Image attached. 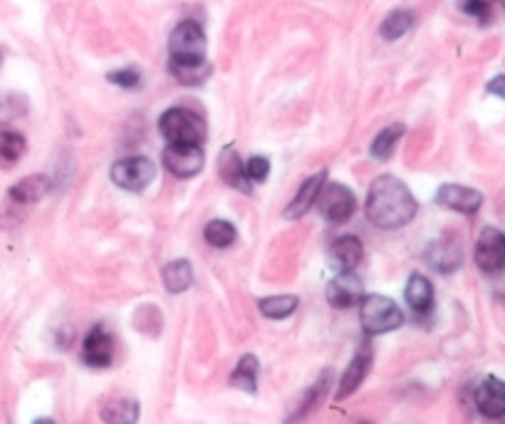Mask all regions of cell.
I'll list each match as a JSON object with an SVG mask.
<instances>
[{
    "label": "cell",
    "instance_id": "obj_1",
    "mask_svg": "<svg viewBox=\"0 0 505 424\" xmlns=\"http://www.w3.org/2000/svg\"><path fill=\"white\" fill-rule=\"evenodd\" d=\"M416 199L396 176H379L367 194V217L379 228H402L416 217Z\"/></svg>",
    "mask_w": 505,
    "mask_h": 424
},
{
    "label": "cell",
    "instance_id": "obj_2",
    "mask_svg": "<svg viewBox=\"0 0 505 424\" xmlns=\"http://www.w3.org/2000/svg\"><path fill=\"white\" fill-rule=\"evenodd\" d=\"M360 321L367 335H384V333L402 328L404 313L386 295H364L360 303Z\"/></svg>",
    "mask_w": 505,
    "mask_h": 424
},
{
    "label": "cell",
    "instance_id": "obj_3",
    "mask_svg": "<svg viewBox=\"0 0 505 424\" xmlns=\"http://www.w3.org/2000/svg\"><path fill=\"white\" fill-rule=\"evenodd\" d=\"M159 130L169 144H201L205 139L204 120L191 110H166L159 120Z\"/></svg>",
    "mask_w": 505,
    "mask_h": 424
},
{
    "label": "cell",
    "instance_id": "obj_4",
    "mask_svg": "<svg viewBox=\"0 0 505 424\" xmlns=\"http://www.w3.org/2000/svg\"><path fill=\"white\" fill-rule=\"evenodd\" d=\"M110 176L120 189L144 191L149 184L154 182L156 166L146 156H127V159H120L117 164H111Z\"/></svg>",
    "mask_w": 505,
    "mask_h": 424
},
{
    "label": "cell",
    "instance_id": "obj_5",
    "mask_svg": "<svg viewBox=\"0 0 505 424\" xmlns=\"http://www.w3.org/2000/svg\"><path fill=\"white\" fill-rule=\"evenodd\" d=\"M317 211L330 221V224H344L354 217L357 211V199L344 184L330 182L322 186L320 196H317Z\"/></svg>",
    "mask_w": 505,
    "mask_h": 424
},
{
    "label": "cell",
    "instance_id": "obj_6",
    "mask_svg": "<svg viewBox=\"0 0 505 424\" xmlns=\"http://www.w3.org/2000/svg\"><path fill=\"white\" fill-rule=\"evenodd\" d=\"M172 60H204L205 58V33L194 20H184L174 27L169 40Z\"/></svg>",
    "mask_w": 505,
    "mask_h": 424
},
{
    "label": "cell",
    "instance_id": "obj_7",
    "mask_svg": "<svg viewBox=\"0 0 505 424\" xmlns=\"http://www.w3.org/2000/svg\"><path fill=\"white\" fill-rule=\"evenodd\" d=\"M476 266L483 273H498L505 269V234L498 228H483L473 251Z\"/></svg>",
    "mask_w": 505,
    "mask_h": 424
},
{
    "label": "cell",
    "instance_id": "obj_8",
    "mask_svg": "<svg viewBox=\"0 0 505 424\" xmlns=\"http://www.w3.org/2000/svg\"><path fill=\"white\" fill-rule=\"evenodd\" d=\"M204 162L205 156L201 144H169L163 149V164L179 179L196 176L204 169Z\"/></svg>",
    "mask_w": 505,
    "mask_h": 424
},
{
    "label": "cell",
    "instance_id": "obj_9",
    "mask_svg": "<svg viewBox=\"0 0 505 424\" xmlns=\"http://www.w3.org/2000/svg\"><path fill=\"white\" fill-rule=\"evenodd\" d=\"M364 298L362 281L352 270H342L340 276H334L327 286V303L337 311H347L352 305H360Z\"/></svg>",
    "mask_w": 505,
    "mask_h": 424
},
{
    "label": "cell",
    "instance_id": "obj_10",
    "mask_svg": "<svg viewBox=\"0 0 505 424\" xmlns=\"http://www.w3.org/2000/svg\"><path fill=\"white\" fill-rule=\"evenodd\" d=\"M437 204L444 208H451L456 214L471 217L483 207V194L476 189H468V186H461V184H444L437 191Z\"/></svg>",
    "mask_w": 505,
    "mask_h": 424
},
{
    "label": "cell",
    "instance_id": "obj_11",
    "mask_svg": "<svg viewBox=\"0 0 505 424\" xmlns=\"http://www.w3.org/2000/svg\"><path fill=\"white\" fill-rule=\"evenodd\" d=\"M111 357H114V340L104 325H95L82 343V360L89 367H110Z\"/></svg>",
    "mask_w": 505,
    "mask_h": 424
},
{
    "label": "cell",
    "instance_id": "obj_12",
    "mask_svg": "<svg viewBox=\"0 0 505 424\" xmlns=\"http://www.w3.org/2000/svg\"><path fill=\"white\" fill-rule=\"evenodd\" d=\"M476 408L489 419H505V382L486 377L476 390Z\"/></svg>",
    "mask_w": 505,
    "mask_h": 424
},
{
    "label": "cell",
    "instance_id": "obj_13",
    "mask_svg": "<svg viewBox=\"0 0 505 424\" xmlns=\"http://www.w3.org/2000/svg\"><path fill=\"white\" fill-rule=\"evenodd\" d=\"M218 174H221V179L231 189L240 191V194H250L253 186H250L248 176H246V164L240 162L238 152L228 144V147L221 149V154H218Z\"/></svg>",
    "mask_w": 505,
    "mask_h": 424
},
{
    "label": "cell",
    "instance_id": "obj_14",
    "mask_svg": "<svg viewBox=\"0 0 505 424\" xmlns=\"http://www.w3.org/2000/svg\"><path fill=\"white\" fill-rule=\"evenodd\" d=\"M325 182H327L325 172H317L312 174L310 179H305L300 191L295 194V199H292L290 204H288V208H285V218L298 221V218L305 217L310 208H312V204H317V196H320V191H322Z\"/></svg>",
    "mask_w": 505,
    "mask_h": 424
},
{
    "label": "cell",
    "instance_id": "obj_15",
    "mask_svg": "<svg viewBox=\"0 0 505 424\" xmlns=\"http://www.w3.org/2000/svg\"><path fill=\"white\" fill-rule=\"evenodd\" d=\"M50 191V179L43 174H33L26 176L8 191V201L16 207H33L40 199H45V194Z\"/></svg>",
    "mask_w": 505,
    "mask_h": 424
},
{
    "label": "cell",
    "instance_id": "obj_16",
    "mask_svg": "<svg viewBox=\"0 0 505 424\" xmlns=\"http://www.w3.org/2000/svg\"><path fill=\"white\" fill-rule=\"evenodd\" d=\"M426 260L431 269H437L438 273H454L461 266L463 253L461 246L454 241H437L428 246Z\"/></svg>",
    "mask_w": 505,
    "mask_h": 424
},
{
    "label": "cell",
    "instance_id": "obj_17",
    "mask_svg": "<svg viewBox=\"0 0 505 424\" xmlns=\"http://www.w3.org/2000/svg\"><path fill=\"white\" fill-rule=\"evenodd\" d=\"M372 365V353L369 350H360L357 355L352 357L350 367L344 370L342 380H340V390H337V399H347L352 392L360 390V385L364 382Z\"/></svg>",
    "mask_w": 505,
    "mask_h": 424
},
{
    "label": "cell",
    "instance_id": "obj_18",
    "mask_svg": "<svg viewBox=\"0 0 505 424\" xmlns=\"http://www.w3.org/2000/svg\"><path fill=\"white\" fill-rule=\"evenodd\" d=\"M406 303L414 313H419V315H426L431 308H434V286H431V281L426 276H421V273H414L409 278V283H406Z\"/></svg>",
    "mask_w": 505,
    "mask_h": 424
},
{
    "label": "cell",
    "instance_id": "obj_19",
    "mask_svg": "<svg viewBox=\"0 0 505 424\" xmlns=\"http://www.w3.org/2000/svg\"><path fill=\"white\" fill-rule=\"evenodd\" d=\"M169 68H172L174 78L186 87L204 85L205 80L211 78V72H214L211 62L205 60V58L204 60H172Z\"/></svg>",
    "mask_w": 505,
    "mask_h": 424
},
{
    "label": "cell",
    "instance_id": "obj_20",
    "mask_svg": "<svg viewBox=\"0 0 505 424\" xmlns=\"http://www.w3.org/2000/svg\"><path fill=\"white\" fill-rule=\"evenodd\" d=\"M104 424H137L139 422V402L132 398H117L104 402L100 409Z\"/></svg>",
    "mask_w": 505,
    "mask_h": 424
},
{
    "label": "cell",
    "instance_id": "obj_21",
    "mask_svg": "<svg viewBox=\"0 0 505 424\" xmlns=\"http://www.w3.org/2000/svg\"><path fill=\"white\" fill-rule=\"evenodd\" d=\"M364 259V246L357 236H340L332 243V260L340 270H352Z\"/></svg>",
    "mask_w": 505,
    "mask_h": 424
},
{
    "label": "cell",
    "instance_id": "obj_22",
    "mask_svg": "<svg viewBox=\"0 0 505 424\" xmlns=\"http://www.w3.org/2000/svg\"><path fill=\"white\" fill-rule=\"evenodd\" d=\"M26 154V137L8 124H0V166L8 169Z\"/></svg>",
    "mask_w": 505,
    "mask_h": 424
},
{
    "label": "cell",
    "instance_id": "obj_23",
    "mask_svg": "<svg viewBox=\"0 0 505 424\" xmlns=\"http://www.w3.org/2000/svg\"><path fill=\"white\" fill-rule=\"evenodd\" d=\"M191 283H194V269L186 259L172 260L163 269V286L169 293H184V291H189Z\"/></svg>",
    "mask_w": 505,
    "mask_h": 424
},
{
    "label": "cell",
    "instance_id": "obj_24",
    "mask_svg": "<svg viewBox=\"0 0 505 424\" xmlns=\"http://www.w3.org/2000/svg\"><path fill=\"white\" fill-rule=\"evenodd\" d=\"M258 375H260V365H258L256 355H243L240 363L236 365V370L231 373V387L256 395L258 392Z\"/></svg>",
    "mask_w": 505,
    "mask_h": 424
},
{
    "label": "cell",
    "instance_id": "obj_25",
    "mask_svg": "<svg viewBox=\"0 0 505 424\" xmlns=\"http://www.w3.org/2000/svg\"><path fill=\"white\" fill-rule=\"evenodd\" d=\"M298 303H300L298 295H270V298H260L258 308L270 321H285L288 315L298 311Z\"/></svg>",
    "mask_w": 505,
    "mask_h": 424
},
{
    "label": "cell",
    "instance_id": "obj_26",
    "mask_svg": "<svg viewBox=\"0 0 505 424\" xmlns=\"http://www.w3.org/2000/svg\"><path fill=\"white\" fill-rule=\"evenodd\" d=\"M402 134H404V124H392V127H384V130L379 132L377 137L372 139V147H369L372 156H374V159H379V162H386L389 156L395 154L396 142L402 139Z\"/></svg>",
    "mask_w": 505,
    "mask_h": 424
},
{
    "label": "cell",
    "instance_id": "obj_27",
    "mask_svg": "<svg viewBox=\"0 0 505 424\" xmlns=\"http://www.w3.org/2000/svg\"><path fill=\"white\" fill-rule=\"evenodd\" d=\"M205 243L208 246H214V249H228L236 241V226L231 221H223V218H214V221H208L204 228Z\"/></svg>",
    "mask_w": 505,
    "mask_h": 424
},
{
    "label": "cell",
    "instance_id": "obj_28",
    "mask_svg": "<svg viewBox=\"0 0 505 424\" xmlns=\"http://www.w3.org/2000/svg\"><path fill=\"white\" fill-rule=\"evenodd\" d=\"M411 26H414V16H411L409 10H395V13L382 23L379 33H382L384 40H399V37H404V35L409 33Z\"/></svg>",
    "mask_w": 505,
    "mask_h": 424
},
{
    "label": "cell",
    "instance_id": "obj_29",
    "mask_svg": "<svg viewBox=\"0 0 505 424\" xmlns=\"http://www.w3.org/2000/svg\"><path fill=\"white\" fill-rule=\"evenodd\" d=\"M325 392H327V375H322V377L315 382V387H312V390L305 395V399H302V405L298 408V412H295V415H290V424L308 419L310 412H312V409L320 405V399L325 398Z\"/></svg>",
    "mask_w": 505,
    "mask_h": 424
},
{
    "label": "cell",
    "instance_id": "obj_30",
    "mask_svg": "<svg viewBox=\"0 0 505 424\" xmlns=\"http://www.w3.org/2000/svg\"><path fill=\"white\" fill-rule=\"evenodd\" d=\"M107 80H110L111 85L124 87V90H134V87H139V82H142V75H139L134 68H124V69H114V72H110Z\"/></svg>",
    "mask_w": 505,
    "mask_h": 424
},
{
    "label": "cell",
    "instance_id": "obj_31",
    "mask_svg": "<svg viewBox=\"0 0 505 424\" xmlns=\"http://www.w3.org/2000/svg\"><path fill=\"white\" fill-rule=\"evenodd\" d=\"M268 174H270V162H268L266 156H253L246 164V176H248L250 184L266 182Z\"/></svg>",
    "mask_w": 505,
    "mask_h": 424
},
{
    "label": "cell",
    "instance_id": "obj_32",
    "mask_svg": "<svg viewBox=\"0 0 505 424\" xmlns=\"http://www.w3.org/2000/svg\"><path fill=\"white\" fill-rule=\"evenodd\" d=\"M463 10L468 16L479 17L480 23H486L490 17V3H480V0H463Z\"/></svg>",
    "mask_w": 505,
    "mask_h": 424
},
{
    "label": "cell",
    "instance_id": "obj_33",
    "mask_svg": "<svg viewBox=\"0 0 505 424\" xmlns=\"http://www.w3.org/2000/svg\"><path fill=\"white\" fill-rule=\"evenodd\" d=\"M489 92L490 95L500 97V100H505V75H498V78L490 80Z\"/></svg>",
    "mask_w": 505,
    "mask_h": 424
},
{
    "label": "cell",
    "instance_id": "obj_34",
    "mask_svg": "<svg viewBox=\"0 0 505 424\" xmlns=\"http://www.w3.org/2000/svg\"><path fill=\"white\" fill-rule=\"evenodd\" d=\"M33 424H55V422H52L50 417H40V419H35Z\"/></svg>",
    "mask_w": 505,
    "mask_h": 424
},
{
    "label": "cell",
    "instance_id": "obj_35",
    "mask_svg": "<svg viewBox=\"0 0 505 424\" xmlns=\"http://www.w3.org/2000/svg\"><path fill=\"white\" fill-rule=\"evenodd\" d=\"M480 3H493V0H480Z\"/></svg>",
    "mask_w": 505,
    "mask_h": 424
},
{
    "label": "cell",
    "instance_id": "obj_36",
    "mask_svg": "<svg viewBox=\"0 0 505 424\" xmlns=\"http://www.w3.org/2000/svg\"><path fill=\"white\" fill-rule=\"evenodd\" d=\"M500 3H503V8H505V0H500Z\"/></svg>",
    "mask_w": 505,
    "mask_h": 424
},
{
    "label": "cell",
    "instance_id": "obj_37",
    "mask_svg": "<svg viewBox=\"0 0 505 424\" xmlns=\"http://www.w3.org/2000/svg\"><path fill=\"white\" fill-rule=\"evenodd\" d=\"M0 60H3V55H0Z\"/></svg>",
    "mask_w": 505,
    "mask_h": 424
}]
</instances>
